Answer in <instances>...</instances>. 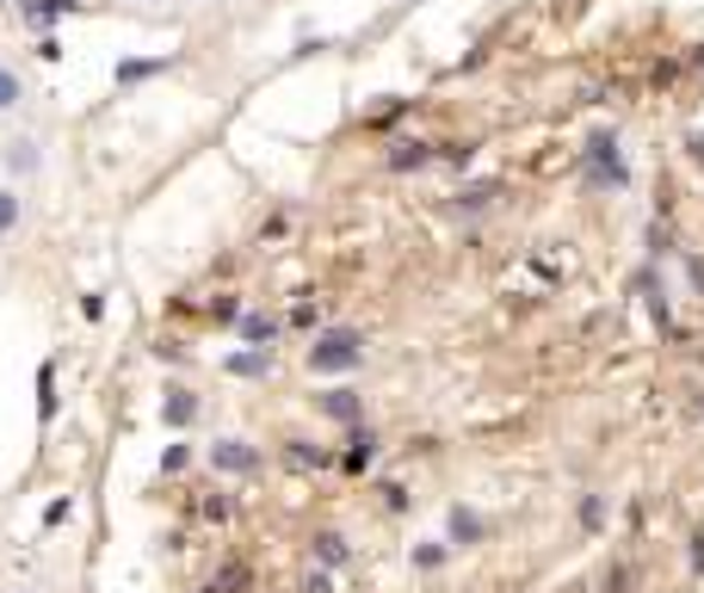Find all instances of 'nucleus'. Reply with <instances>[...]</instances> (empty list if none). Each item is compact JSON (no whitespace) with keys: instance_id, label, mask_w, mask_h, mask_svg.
I'll return each instance as SVG.
<instances>
[{"instance_id":"f257e3e1","label":"nucleus","mask_w":704,"mask_h":593,"mask_svg":"<svg viewBox=\"0 0 704 593\" xmlns=\"http://www.w3.org/2000/svg\"><path fill=\"white\" fill-rule=\"evenodd\" d=\"M365 365V334L359 328H322L310 346V371L322 377H346V371H359Z\"/></svg>"},{"instance_id":"f03ea898","label":"nucleus","mask_w":704,"mask_h":593,"mask_svg":"<svg viewBox=\"0 0 704 593\" xmlns=\"http://www.w3.org/2000/svg\"><path fill=\"white\" fill-rule=\"evenodd\" d=\"M210 470H217V476H253V470H260V452H253L248 439H210Z\"/></svg>"},{"instance_id":"7ed1b4c3","label":"nucleus","mask_w":704,"mask_h":593,"mask_svg":"<svg viewBox=\"0 0 704 593\" xmlns=\"http://www.w3.org/2000/svg\"><path fill=\"white\" fill-rule=\"evenodd\" d=\"M445 538H452V550H469L488 538V519L476 514V507H464V500H452V514H445Z\"/></svg>"},{"instance_id":"20e7f679","label":"nucleus","mask_w":704,"mask_h":593,"mask_svg":"<svg viewBox=\"0 0 704 593\" xmlns=\"http://www.w3.org/2000/svg\"><path fill=\"white\" fill-rule=\"evenodd\" d=\"M315 408H322L328 421H340V427H359V421H365V402H359V390H353V384H334V390H322V396H315Z\"/></svg>"},{"instance_id":"39448f33","label":"nucleus","mask_w":704,"mask_h":593,"mask_svg":"<svg viewBox=\"0 0 704 593\" xmlns=\"http://www.w3.org/2000/svg\"><path fill=\"white\" fill-rule=\"evenodd\" d=\"M0 161H7V173H44V142L13 137L7 149H0Z\"/></svg>"},{"instance_id":"423d86ee","label":"nucleus","mask_w":704,"mask_h":593,"mask_svg":"<svg viewBox=\"0 0 704 593\" xmlns=\"http://www.w3.org/2000/svg\"><path fill=\"white\" fill-rule=\"evenodd\" d=\"M371 457H377V433L371 427H346V457H340V470H371Z\"/></svg>"},{"instance_id":"0eeeda50","label":"nucleus","mask_w":704,"mask_h":593,"mask_svg":"<svg viewBox=\"0 0 704 593\" xmlns=\"http://www.w3.org/2000/svg\"><path fill=\"white\" fill-rule=\"evenodd\" d=\"M433 161H438L433 142H396L390 149V173H421V168H433Z\"/></svg>"},{"instance_id":"6e6552de","label":"nucleus","mask_w":704,"mask_h":593,"mask_svg":"<svg viewBox=\"0 0 704 593\" xmlns=\"http://www.w3.org/2000/svg\"><path fill=\"white\" fill-rule=\"evenodd\" d=\"M310 545H315V562H322V569H346V562H353V545H346V531H315Z\"/></svg>"},{"instance_id":"1a4fd4ad","label":"nucleus","mask_w":704,"mask_h":593,"mask_svg":"<svg viewBox=\"0 0 704 593\" xmlns=\"http://www.w3.org/2000/svg\"><path fill=\"white\" fill-rule=\"evenodd\" d=\"M161 414H167V427H173V433H186V427L198 421V396H186V390H167Z\"/></svg>"},{"instance_id":"9d476101","label":"nucleus","mask_w":704,"mask_h":593,"mask_svg":"<svg viewBox=\"0 0 704 593\" xmlns=\"http://www.w3.org/2000/svg\"><path fill=\"white\" fill-rule=\"evenodd\" d=\"M408 557H414V569H421V575H433V569H445V557H452V538H421Z\"/></svg>"},{"instance_id":"9b49d317","label":"nucleus","mask_w":704,"mask_h":593,"mask_svg":"<svg viewBox=\"0 0 704 593\" xmlns=\"http://www.w3.org/2000/svg\"><path fill=\"white\" fill-rule=\"evenodd\" d=\"M284 464H291V470H322V464H328V452H322L315 439H291V445H284Z\"/></svg>"},{"instance_id":"f8f14e48","label":"nucleus","mask_w":704,"mask_h":593,"mask_svg":"<svg viewBox=\"0 0 704 593\" xmlns=\"http://www.w3.org/2000/svg\"><path fill=\"white\" fill-rule=\"evenodd\" d=\"M19 106H25V80H19V68L0 63V118H7V111H19Z\"/></svg>"},{"instance_id":"ddd939ff","label":"nucleus","mask_w":704,"mask_h":593,"mask_svg":"<svg viewBox=\"0 0 704 593\" xmlns=\"http://www.w3.org/2000/svg\"><path fill=\"white\" fill-rule=\"evenodd\" d=\"M19 211H25V198H19L13 186H0V241L19 229Z\"/></svg>"},{"instance_id":"4468645a","label":"nucleus","mask_w":704,"mask_h":593,"mask_svg":"<svg viewBox=\"0 0 704 593\" xmlns=\"http://www.w3.org/2000/svg\"><path fill=\"white\" fill-rule=\"evenodd\" d=\"M272 334H279V328H272V322H267L260 310H248V315H241V341H248V346H267Z\"/></svg>"},{"instance_id":"2eb2a0df","label":"nucleus","mask_w":704,"mask_h":593,"mask_svg":"<svg viewBox=\"0 0 704 593\" xmlns=\"http://www.w3.org/2000/svg\"><path fill=\"white\" fill-rule=\"evenodd\" d=\"M229 371H235V377H267V371H272V359L260 353V346H253V353H235Z\"/></svg>"},{"instance_id":"dca6fc26","label":"nucleus","mask_w":704,"mask_h":593,"mask_svg":"<svg viewBox=\"0 0 704 593\" xmlns=\"http://www.w3.org/2000/svg\"><path fill=\"white\" fill-rule=\"evenodd\" d=\"M37 414H44V421L56 414V365L50 359H44V371H37Z\"/></svg>"},{"instance_id":"f3484780","label":"nucleus","mask_w":704,"mask_h":593,"mask_svg":"<svg viewBox=\"0 0 704 593\" xmlns=\"http://www.w3.org/2000/svg\"><path fill=\"white\" fill-rule=\"evenodd\" d=\"M575 519H581V531H599V526H606V495H581Z\"/></svg>"},{"instance_id":"a211bd4d","label":"nucleus","mask_w":704,"mask_h":593,"mask_svg":"<svg viewBox=\"0 0 704 593\" xmlns=\"http://www.w3.org/2000/svg\"><path fill=\"white\" fill-rule=\"evenodd\" d=\"M488 204H495V186H469V192H457V211H469V217H476V211H488Z\"/></svg>"},{"instance_id":"6ab92c4d","label":"nucleus","mask_w":704,"mask_h":593,"mask_svg":"<svg viewBox=\"0 0 704 593\" xmlns=\"http://www.w3.org/2000/svg\"><path fill=\"white\" fill-rule=\"evenodd\" d=\"M192 464V445L186 439H180V445H167V452H161V476H180V470Z\"/></svg>"},{"instance_id":"aec40b11","label":"nucleus","mask_w":704,"mask_h":593,"mask_svg":"<svg viewBox=\"0 0 704 593\" xmlns=\"http://www.w3.org/2000/svg\"><path fill=\"white\" fill-rule=\"evenodd\" d=\"M383 507H390V514H408V488L390 483V488H383Z\"/></svg>"},{"instance_id":"412c9836","label":"nucleus","mask_w":704,"mask_h":593,"mask_svg":"<svg viewBox=\"0 0 704 593\" xmlns=\"http://www.w3.org/2000/svg\"><path fill=\"white\" fill-rule=\"evenodd\" d=\"M303 593H334V569H315V575L303 581Z\"/></svg>"},{"instance_id":"4be33fe9","label":"nucleus","mask_w":704,"mask_h":593,"mask_svg":"<svg viewBox=\"0 0 704 593\" xmlns=\"http://www.w3.org/2000/svg\"><path fill=\"white\" fill-rule=\"evenodd\" d=\"M80 315H87V322H99V315H106V296L87 291V296H80Z\"/></svg>"},{"instance_id":"5701e85b","label":"nucleus","mask_w":704,"mask_h":593,"mask_svg":"<svg viewBox=\"0 0 704 593\" xmlns=\"http://www.w3.org/2000/svg\"><path fill=\"white\" fill-rule=\"evenodd\" d=\"M155 68H161V63H124V68H118V80H124V87H130V80H142V75H155Z\"/></svg>"},{"instance_id":"b1692460","label":"nucleus","mask_w":704,"mask_h":593,"mask_svg":"<svg viewBox=\"0 0 704 593\" xmlns=\"http://www.w3.org/2000/svg\"><path fill=\"white\" fill-rule=\"evenodd\" d=\"M692 575L704 581V531H698V538H692Z\"/></svg>"},{"instance_id":"393cba45","label":"nucleus","mask_w":704,"mask_h":593,"mask_svg":"<svg viewBox=\"0 0 704 593\" xmlns=\"http://www.w3.org/2000/svg\"><path fill=\"white\" fill-rule=\"evenodd\" d=\"M686 155H692V161H698V168H704V130H698V137H686Z\"/></svg>"},{"instance_id":"a878e982","label":"nucleus","mask_w":704,"mask_h":593,"mask_svg":"<svg viewBox=\"0 0 704 593\" xmlns=\"http://www.w3.org/2000/svg\"><path fill=\"white\" fill-rule=\"evenodd\" d=\"M7 593H32V587H7Z\"/></svg>"},{"instance_id":"bb28decb","label":"nucleus","mask_w":704,"mask_h":593,"mask_svg":"<svg viewBox=\"0 0 704 593\" xmlns=\"http://www.w3.org/2000/svg\"><path fill=\"white\" fill-rule=\"evenodd\" d=\"M698 63H704V56H698Z\"/></svg>"}]
</instances>
